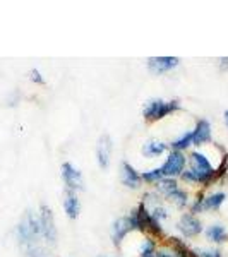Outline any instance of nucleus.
I'll use <instances>...</instances> for the list:
<instances>
[{"label": "nucleus", "mask_w": 228, "mask_h": 257, "mask_svg": "<svg viewBox=\"0 0 228 257\" xmlns=\"http://www.w3.org/2000/svg\"><path fill=\"white\" fill-rule=\"evenodd\" d=\"M31 79L35 81V82H40V84H43V82H45V79L41 77V74H40L36 69H33V70H31Z\"/></svg>", "instance_id": "aec40b11"}, {"label": "nucleus", "mask_w": 228, "mask_h": 257, "mask_svg": "<svg viewBox=\"0 0 228 257\" xmlns=\"http://www.w3.org/2000/svg\"><path fill=\"white\" fill-rule=\"evenodd\" d=\"M194 257H221V250L209 248V250H192Z\"/></svg>", "instance_id": "6ab92c4d"}, {"label": "nucleus", "mask_w": 228, "mask_h": 257, "mask_svg": "<svg viewBox=\"0 0 228 257\" xmlns=\"http://www.w3.org/2000/svg\"><path fill=\"white\" fill-rule=\"evenodd\" d=\"M179 189V185H177L175 178H167L163 177L161 180L158 182V185H156V194H161V196L168 197L170 194L173 192V190Z\"/></svg>", "instance_id": "2eb2a0df"}, {"label": "nucleus", "mask_w": 228, "mask_h": 257, "mask_svg": "<svg viewBox=\"0 0 228 257\" xmlns=\"http://www.w3.org/2000/svg\"><path fill=\"white\" fill-rule=\"evenodd\" d=\"M223 118H225V123H226V127H228V110L223 113Z\"/></svg>", "instance_id": "412c9836"}, {"label": "nucleus", "mask_w": 228, "mask_h": 257, "mask_svg": "<svg viewBox=\"0 0 228 257\" xmlns=\"http://www.w3.org/2000/svg\"><path fill=\"white\" fill-rule=\"evenodd\" d=\"M111 139L108 134L101 136L98 141V146H96V158H98V165L99 168H108L110 165V155H111Z\"/></svg>", "instance_id": "1a4fd4ad"}, {"label": "nucleus", "mask_w": 228, "mask_h": 257, "mask_svg": "<svg viewBox=\"0 0 228 257\" xmlns=\"http://www.w3.org/2000/svg\"><path fill=\"white\" fill-rule=\"evenodd\" d=\"M179 62L180 60L177 57H151V59H148V69L153 74H163L175 69Z\"/></svg>", "instance_id": "0eeeda50"}, {"label": "nucleus", "mask_w": 228, "mask_h": 257, "mask_svg": "<svg viewBox=\"0 0 228 257\" xmlns=\"http://www.w3.org/2000/svg\"><path fill=\"white\" fill-rule=\"evenodd\" d=\"M206 238L213 243H223L228 238V233L225 226L219 225V223H214V225L208 226V230H206Z\"/></svg>", "instance_id": "ddd939ff"}, {"label": "nucleus", "mask_w": 228, "mask_h": 257, "mask_svg": "<svg viewBox=\"0 0 228 257\" xmlns=\"http://www.w3.org/2000/svg\"><path fill=\"white\" fill-rule=\"evenodd\" d=\"M211 141V125L208 120L201 118L196 123V128L192 131V144L194 146H202V144Z\"/></svg>", "instance_id": "9d476101"}, {"label": "nucleus", "mask_w": 228, "mask_h": 257, "mask_svg": "<svg viewBox=\"0 0 228 257\" xmlns=\"http://www.w3.org/2000/svg\"><path fill=\"white\" fill-rule=\"evenodd\" d=\"M179 108H180V103L177 101V99H172V101H165V99H149L143 108V117L146 118L148 122H156V120L165 118L167 115H170L172 111H175Z\"/></svg>", "instance_id": "f257e3e1"}, {"label": "nucleus", "mask_w": 228, "mask_h": 257, "mask_svg": "<svg viewBox=\"0 0 228 257\" xmlns=\"http://www.w3.org/2000/svg\"><path fill=\"white\" fill-rule=\"evenodd\" d=\"M60 172H62V178H64V184H65V187H67V190H70V192L84 190V180H82L79 170L74 168L70 163H64Z\"/></svg>", "instance_id": "20e7f679"}, {"label": "nucleus", "mask_w": 228, "mask_h": 257, "mask_svg": "<svg viewBox=\"0 0 228 257\" xmlns=\"http://www.w3.org/2000/svg\"><path fill=\"white\" fill-rule=\"evenodd\" d=\"M40 225H41V237L47 240L48 243L55 245L57 243V228H55V219H53L52 209L48 206H41L40 213Z\"/></svg>", "instance_id": "7ed1b4c3"}, {"label": "nucleus", "mask_w": 228, "mask_h": 257, "mask_svg": "<svg viewBox=\"0 0 228 257\" xmlns=\"http://www.w3.org/2000/svg\"><path fill=\"white\" fill-rule=\"evenodd\" d=\"M144 182H148V184H158V182L163 178V173H161V168H153V170H148V172H144L143 175H141Z\"/></svg>", "instance_id": "a211bd4d"}, {"label": "nucleus", "mask_w": 228, "mask_h": 257, "mask_svg": "<svg viewBox=\"0 0 228 257\" xmlns=\"http://www.w3.org/2000/svg\"><path fill=\"white\" fill-rule=\"evenodd\" d=\"M177 230H179L185 238H192V237H197L202 231V225L194 214L185 213V214H182V218L179 219V223H177Z\"/></svg>", "instance_id": "39448f33"}, {"label": "nucleus", "mask_w": 228, "mask_h": 257, "mask_svg": "<svg viewBox=\"0 0 228 257\" xmlns=\"http://www.w3.org/2000/svg\"><path fill=\"white\" fill-rule=\"evenodd\" d=\"M141 151L146 158H155V156H160L161 153L167 151V144L161 143V141H149V143L144 144Z\"/></svg>", "instance_id": "4468645a"}, {"label": "nucleus", "mask_w": 228, "mask_h": 257, "mask_svg": "<svg viewBox=\"0 0 228 257\" xmlns=\"http://www.w3.org/2000/svg\"><path fill=\"white\" fill-rule=\"evenodd\" d=\"M120 180H122V184L126 187L139 189L143 178H141V175L136 172V168L132 165H129L127 161H122V165H120Z\"/></svg>", "instance_id": "6e6552de"}, {"label": "nucleus", "mask_w": 228, "mask_h": 257, "mask_svg": "<svg viewBox=\"0 0 228 257\" xmlns=\"http://www.w3.org/2000/svg\"><path fill=\"white\" fill-rule=\"evenodd\" d=\"M185 163H187V158L184 156V153L172 151L168 155L167 161L163 163V167H161V173H163V177H167V178H175L184 173Z\"/></svg>", "instance_id": "f03ea898"}, {"label": "nucleus", "mask_w": 228, "mask_h": 257, "mask_svg": "<svg viewBox=\"0 0 228 257\" xmlns=\"http://www.w3.org/2000/svg\"><path fill=\"white\" fill-rule=\"evenodd\" d=\"M226 194L225 192H213L208 197L202 199V211H218L221 208V204L225 202Z\"/></svg>", "instance_id": "f8f14e48"}, {"label": "nucleus", "mask_w": 228, "mask_h": 257, "mask_svg": "<svg viewBox=\"0 0 228 257\" xmlns=\"http://www.w3.org/2000/svg\"><path fill=\"white\" fill-rule=\"evenodd\" d=\"M190 144H192V131L190 132H185V134H182V138L172 141V151H184V149H187Z\"/></svg>", "instance_id": "f3484780"}, {"label": "nucleus", "mask_w": 228, "mask_h": 257, "mask_svg": "<svg viewBox=\"0 0 228 257\" xmlns=\"http://www.w3.org/2000/svg\"><path fill=\"white\" fill-rule=\"evenodd\" d=\"M64 211H65V214H67L70 219H76L77 216H79L81 202H79V197L76 196V192H70V190H67V192H65Z\"/></svg>", "instance_id": "9b49d317"}, {"label": "nucleus", "mask_w": 228, "mask_h": 257, "mask_svg": "<svg viewBox=\"0 0 228 257\" xmlns=\"http://www.w3.org/2000/svg\"><path fill=\"white\" fill-rule=\"evenodd\" d=\"M131 231H134V230H132L129 216H122V218L115 219L113 225H111V240H113V245L119 247Z\"/></svg>", "instance_id": "423d86ee"}, {"label": "nucleus", "mask_w": 228, "mask_h": 257, "mask_svg": "<svg viewBox=\"0 0 228 257\" xmlns=\"http://www.w3.org/2000/svg\"><path fill=\"white\" fill-rule=\"evenodd\" d=\"M172 204H175L177 208H185V206L189 204V196H187V192L185 190H182V189H177V190H173L172 194L167 197Z\"/></svg>", "instance_id": "dca6fc26"}]
</instances>
